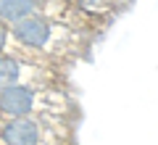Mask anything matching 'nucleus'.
<instances>
[{
	"label": "nucleus",
	"mask_w": 158,
	"mask_h": 145,
	"mask_svg": "<svg viewBox=\"0 0 158 145\" xmlns=\"http://www.w3.org/2000/svg\"><path fill=\"white\" fill-rule=\"evenodd\" d=\"M95 40H98L95 32L71 29L66 24H58L53 19L34 13L11 27L8 53L24 58V61H34L42 66L66 71L69 66L90 58Z\"/></svg>",
	"instance_id": "nucleus-1"
},
{
	"label": "nucleus",
	"mask_w": 158,
	"mask_h": 145,
	"mask_svg": "<svg viewBox=\"0 0 158 145\" xmlns=\"http://www.w3.org/2000/svg\"><path fill=\"white\" fill-rule=\"evenodd\" d=\"M71 119L77 122L79 103L71 84H24L0 92V119Z\"/></svg>",
	"instance_id": "nucleus-2"
},
{
	"label": "nucleus",
	"mask_w": 158,
	"mask_h": 145,
	"mask_svg": "<svg viewBox=\"0 0 158 145\" xmlns=\"http://www.w3.org/2000/svg\"><path fill=\"white\" fill-rule=\"evenodd\" d=\"M3 145H74L77 143V122L71 119H6L0 124Z\"/></svg>",
	"instance_id": "nucleus-3"
},
{
	"label": "nucleus",
	"mask_w": 158,
	"mask_h": 145,
	"mask_svg": "<svg viewBox=\"0 0 158 145\" xmlns=\"http://www.w3.org/2000/svg\"><path fill=\"white\" fill-rule=\"evenodd\" d=\"M24 84H71V82H69V71L24 61L11 53L0 56V92L11 87H24Z\"/></svg>",
	"instance_id": "nucleus-4"
},
{
	"label": "nucleus",
	"mask_w": 158,
	"mask_h": 145,
	"mask_svg": "<svg viewBox=\"0 0 158 145\" xmlns=\"http://www.w3.org/2000/svg\"><path fill=\"white\" fill-rule=\"evenodd\" d=\"M74 3L87 19L98 21L100 27H108L111 19L118 16L121 11H127L135 0H74Z\"/></svg>",
	"instance_id": "nucleus-5"
},
{
	"label": "nucleus",
	"mask_w": 158,
	"mask_h": 145,
	"mask_svg": "<svg viewBox=\"0 0 158 145\" xmlns=\"http://www.w3.org/2000/svg\"><path fill=\"white\" fill-rule=\"evenodd\" d=\"M34 13H37V0H0V21L6 27H13Z\"/></svg>",
	"instance_id": "nucleus-6"
},
{
	"label": "nucleus",
	"mask_w": 158,
	"mask_h": 145,
	"mask_svg": "<svg viewBox=\"0 0 158 145\" xmlns=\"http://www.w3.org/2000/svg\"><path fill=\"white\" fill-rule=\"evenodd\" d=\"M8 45H11V27H6L0 21V56L8 53Z\"/></svg>",
	"instance_id": "nucleus-7"
},
{
	"label": "nucleus",
	"mask_w": 158,
	"mask_h": 145,
	"mask_svg": "<svg viewBox=\"0 0 158 145\" xmlns=\"http://www.w3.org/2000/svg\"><path fill=\"white\" fill-rule=\"evenodd\" d=\"M0 124H3V119H0Z\"/></svg>",
	"instance_id": "nucleus-8"
},
{
	"label": "nucleus",
	"mask_w": 158,
	"mask_h": 145,
	"mask_svg": "<svg viewBox=\"0 0 158 145\" xmlns=\"http://www.w3.org/2000/svg\"><path fill=\"white\" fill-rule=\"evenodd\" d=\"M0 145H3V143H0Z\"/></svg>",
	"instance_id": "nucleus-9"
}]
</instances>
